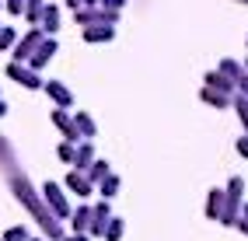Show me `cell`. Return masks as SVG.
Here are the masks:
<instances>
[{
  "label": "cell",
  "instance_id": "obj_1",
  "mask_svg": "<svg viewBox=\"0 0 248 241\" xmlns=\"http://www.w3.org/2000/svg\"><path fill=\"white\" fill-rule=\"evenodd\" d=\"M7 74H11V77H18V80H21V84H28V88H35V84H39V80H35V77H31L28 70H21V67H18V63H11V70H7Z\"/></svg>",
  "mask_w": 248,
  "mask_h": 241
},
{
  "label": "cell",
  "instance_id": "obj_2",
  "mask_svg": "<svg viewBox=\"0 0 248 241\" xmlns=\"http://www.w3.org/2000/svg\"><path fill=\"white\" fill-rule=\"evenodd\" d=\"M11 42H14V31L4 28V31H0V49H4V45H11Z\"/></svg>",
  "mask_w": 248,
  "mask_h": 241
},
{
  "label": "cell",
  "instance_id": "obj_3",
  "mask_svg": "<svg viewBox=\"0 0 248 241\" xmlns=\"http://www.w3.org/2000/svg\"><path fill=\"white\" fill-rule=\"evenodd\" d=\"M7 241H25V231H21V227H14V231H7Z\"/></svg>",
  "mask_w": 248,
  "mask_h": 241
},
{
  "label": "cell",
  "instance_id": "obj_4",
  "mask_svg": "<svg viewBox=\"0 0 248 241\" xmlns=\"http://www.w3.org/2000/svg\"><path fill=\"white\" fill-rule=\"evenodd\" d=\"M7 7H11V11H14V14H18V11H21V7H25V0H7Z\"/></svg>",
  "mask_w": 248,
  "mask_h": 241
},
{
  "label": "cell",
  "instance_id": "obj_5",
  "mask_svg": "<svg viewBox=\"0 0 248 241\" xmlns=\"http://www.w3.org/2000/svg\"><path fill=\"white\" fill-rule=\"evenodd\" d=\"M70 241H84V238H70Z\"/></svg>",
  "mask_w": 248,
  "mask_h": 241
}]
</instances>
